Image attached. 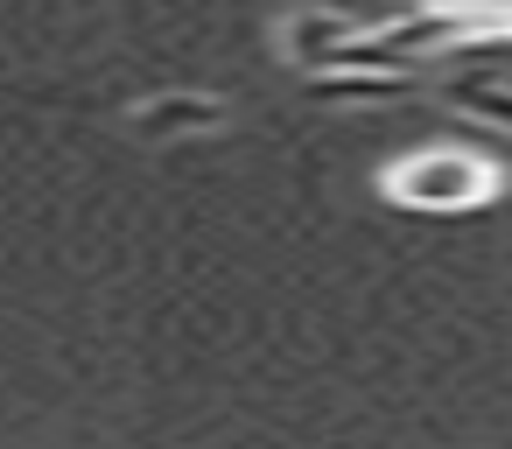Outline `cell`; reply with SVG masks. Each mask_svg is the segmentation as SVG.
Instances as JSON below:
<instances>
[{"label":"cell","instance_id":"obj_3","mask_svg":"<svg viewBox=\"0 0 512 449\" xmlns=\"http://www.w3.org/2000/svg\"><path fill=\"white\" fill-rule=\"evenodd\" d=\"M456 99L477 106L491 127H512V92H505V85H456Z\"/></svg>","mask_w":512,"mask_h":449},{"label":"cell","instance_id":"obj_1","mask_svg":"<svg viewBox=\"0 0 512 449\" xmlns=\"http://www.w3.org/2000/svg\"><path fill=\"white\" fill-rule=\"evenodd\" d=\"M393 197H407V204H421V211H463V204L484 197V162H470V155H421V162H400Z\"/></svg>","mask_w":512,"mask_h":449},{"label":"cell","instance_id":"obj_2","mask_svg":"<svg viewBox=\"0 0 512 449\" xmlns=\"http://www.w3.org/2000/svg\"><path fill=\"white\" fill-rule=\"evenodd\" d=\"M211 120H218V106H211V99H162L141 127H148V134H162V127H211Z\"/></svg>","mask_w":512,"mask_h":449}]
</instances>
